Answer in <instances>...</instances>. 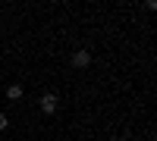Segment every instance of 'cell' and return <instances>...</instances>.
<instances>
[{
  "label": "cell",
  "instance_id": "obj_2",
  "mask_svg": "<svg viewBox=\"0 0 157 141\" xmlns=\"http://www.w3.org/2000/svg\"><path fill=\"white\" fill-rule=\"evenodd\" d=\"M88 63H91V54H88V50H75V54H72V66H75V69H88Z\"/></svg>",
  "mask_w": 157,
  "mask_h": 141
},
{
  "label": "cell",
  "instance_id": "obj_3",
  "mask_svg": "<svg viewBox=\"0 0 157 141\" xmlns=\"http://www.w3.org/2000/svg\"><path fill=\"white\" fill-rule=\"evenodd\" d=\"M6 97H10V100H19V97H22V85H10V88H6Z\"/></svg>",
  "mask_w": 157,
  "mask_h": 141
},
{
  "label": "cell",
  "instance_id": "obj_1",
  "mask_svg": "<svg viewBox=\"0 0 157 141\" xmlns=\"http://www.w3.org/2000/svg\"><path fill=\"white\" fill-rule=\"evenodd\" d=\"M57 107H60V97H57V94H44V97H41V113L50 116V113H57Z\"/></svg>",
  "mask_w": 157,
  "mask_h": 141
},
{
  "label": "cell",
  "instance_id": "obj_4",
  "mask_svg": "<svg viewBox=\"0 0 157 141\" xmlns=\"http://www.w3.org/2000/svg\"><path fill=\"white\" fill-rule=\"evenodd\" d=\"M6 129V116H3V113H0V132H3Z\"/></svg>",
  "mask_w": 157,
  "mask_h": 141
}]
</instances>
